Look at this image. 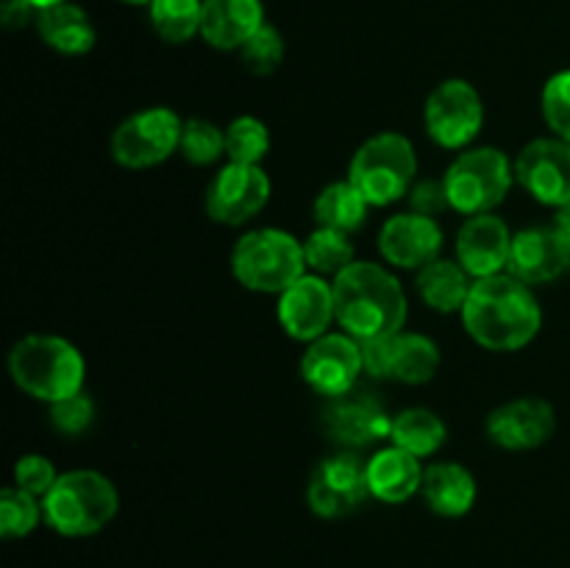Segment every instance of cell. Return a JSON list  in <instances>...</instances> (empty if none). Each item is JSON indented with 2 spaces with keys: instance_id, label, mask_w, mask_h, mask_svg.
Returning a JSON list of instances; mask_svg holds the SVG:
<instances>
[{
  "instance_id": "obj_1",
  "label": "cell",
  "mask_w": 570,
  "mask_h": 568,
  "mask_svg": "<svg viewBox=\"0 0 570 568\" xmlns=\"http://www.w3.org/2000/svg\"><path fill=\"white\" fill-rule=\"evenodd\" d=\"M460 317L473 343L499 354L527 349L543 329L538 295L510 271L476 278Z\"/></svg>"
},
{
  "instance_id": "obj_2",
  "label": "cell",
  "mask_w": 570,
  "mask_h": 568,
  "mask_svg": "<svg viewBox=\"0 0 570 568\" xmlns=\"http://www.w3.org/2000/svg\"><path fill=\"white\" fill-rule=\"evenodd\" d=\"M334 284L337 326L356 340L387 337L404 329L410 304L399 276L379 262L356 259Z\"/></svg>"
},
{
  "instance_id": "obj_3",
  "label": "cell",
  "mask_w": 570,
  "mask_h": 568,
  "mask_svg": "<svg viewBox=\"0 0 570 568\" xmlns=\"http://www.w3.org/2000/svg\"><path fill=\"white\" fill-rule=\"evenodd\" d=\"M11 382L31 399L56 404L81 393L87 382L83 354L59 334H26L9 351Z\"/></svg>"
},
{
  "instance_id": "obj_4",
  "label": "cell",
  "mask_w": 570,
  "mask_h": 568,
  "mask_svg": "<svg viewBox=\"0 0 570 568\" xmlns=\"http://www.w3.org/2000/svg\"><path fill=\"white\" fill-rule=\"evenodd\" d=\"M45 523L61 538H92L104 532L120 510V493L106 473L92 468L59 473L42 499Z\"/></svg>"
},
{
  "instance_id": "obj_5",
  "label": "cell",
  "mask_w": 570,
  "mask_h": 568,
  "mask_svg": "<svg viewBox=\"0 0 570 568\" xmlns=\"http://www.w3.org/2000/svg\"><path fill=\"white\" fill-rule=\"evenodd\" d=\"M232 273L250 293L282 295L309 273L304 243L276 226L250 228L234 243Z\"/></svg>"
},
{
  "instance_id": "obj_6",
  "label": "cell",
  "mask_w": 570,
  "mask_h": 568,
  "mask_svg": "<svg viewBox=\"0 0 570 568\" xmlns=\"http://www.w3.org/2000/svg\"><path fill=\"white\" fill-rule=\"evenodd\" d=\"M415 176L417 154L412 139L399 131H382L356 148L345 178L356 184L371 206H393L410 195Z\"/></svg>"
},
{
  "instance_id": "obj_7",
  "label": "cell",
  "mask_w": 570,
  "mask_h": 568,
  "mask_svg": "<svg viewBox=\"0 0 570 568\" xmlns=\"http://www.w3.org/2000/svg\"><path fill=\"white\" fill-rule=\"evenodd\" d=\"M451 209L456 215L476 217L495 212L515 184V165L510 156L493 145H479L456 154L443 176Z\"/></svg>"
},
{
  "instance_id": "obj_8",
  "label": "cell",
  "mask_w": 570,
  "mask_h": 568,
  "mask_svg": "<svg viewBox=\"0 0 570 568\" xmlns=\"http://www.w3.org/2000/svg\"><path fill=\"white\" fill-rule=\"evenodd\" d=\"M184 120L167 106H148L128 115L111 134V159L128 170H150L181 145Z\"/></svg>"
},
{
  "instance_id": "obj_9",
  "label": "cell",
  "mask_w": 570,
  "mask_h": 568,
  "mask_svg": "<svg viewBox=\"0 0 570 568\" xmlns=\"http://www.w3.org/2000/svg\"><path fill=\"white\" fill-rule=\"evenodd\" d=\"M423 126L438 148H471L484 126L482 95L465 78H445L429 92L423 106Z\"/></svg>"
},
{
  "instance_id": "obj_10",
  "label": "cell",
  "mask_w": 570,
  "mask_h": 568,
  "mask_svg": "<svg viewBox=\"0 0 570 568\" xmlns=\"http://www.w3.org/2000/svg\"><path fill=\"white\" fill-rule=\"evenodd\" d=\"M365 373L382 382L426 384L440 368V345L429 334L395 332L387 337L360 340Z\"/></svg>"
},
{
  "instance_id": "obj_11",
  "label": "cell",
  "mask_w": 570,
  "mask_h": 568,
  "mask_svg": "<svg viewBox=\"0 0 570 568\" xmlns=\"http://www.w3.org/2000/svg\"><path fill=\"white\" fill-rule=\"evenodd\" d=\"M367 499H373L367 484V462H362L354 451H340L317 462L306 484V505L326 521L354 516Z\"/></svg>"
},
{
  "instance_id": "obj_12",
  "label": "cell",
  "mask_w": 570,
  "mask_h": 568,
  "mask_svg": "<svg viewBox=\"0 0 570 568\" xmlns=\"http://www.w3.org/2000/svg\"><path fill=\"white\" fill-rule=\"evenodd\" d=\"M321 423L332 443H337L343 451H360L376 440L390 438L393 415L379 399V393L356 384L354 390L337 395V399H326Z\"/></svg>"
},
{
  "instance_id": "obj_13",
  "label": "cell",
  "mask_w": 570,
  "mask_h": 568,
  "mask_svg": "<svg viewBox=\"0 0 570 568\" xmlns=\"http://www.w3.org/2000/svg\"><path fill=\"white\" fill-rule=\"evenodd\" d=\"M273 193L271 176L262 165L228 161L215 173L204 195L206 215L220 226H245L267 206Z\"/></svg>"
},
{
  "instance_id": "obj_14",
  "label": "cell",
  "mask_w": 570,
  "mask_h": 568,
  "mask_svg": "<svg viewBox=\"0 0 570 568\" xmlns=\"http://www.w3.org/2000/svg\"><path fill=\"white\" fill-rule=\"evenodd\" d=\"M365 373L360 340L348 332H328L306 343L301 356V379L323 399H337L360 384Z\"/></svg>"
},
{
  "instance_id": "obj_15",
  "label": "cell",
  "mask_w": 570,
  "mask_h": 568,
  "mask_svg": "<svg viewBox=\"0 0 570 568\" xmlns=\"http://www.w3.org/2000/svg\"><path fill=\"white\" fill-rule=\"evenodd\" d=\"M515 184L538 204L560 209L570 204V143L560 137H538L515 156Z\"/></svg>"
},
{
  "instance_id": "obj_16",
  "label": "cell",
  "mask_w": 570,
  "mask_h": 568,
  "mask_svg": "<svg viewBox=\"0 0 570 568\" xmlns=\"http://www.w3.org/2000/svg\"><path fill=\"white\" fill-rule=\"evenodd\" d=\"M276 317L284 334L298 343H312V340L323 337L332 332V323H337L334 284L326 276L306 273L293 287L278 295Z\"/></svg>"
},
{
  "instance_id": "obj_17",
  "label": "cell",
  "mask_w": 570,
  "mask_h": 568,
  "mask_svg": "<svg viewBox=\"0 0 570 568\" xmlns=\"http://www.w3.org/2000/svg\"><path fill=\"white\" fill-rule=\"evenodd\" d=\"M484 432L504 451H532L554 438L557 412L540 395H521L495 407L484 421Z\"/></svg>"
},
{
  "instance_id": "obj_18",
  "label": "cell",
  "mask_w": 570,
  "mask_h": 568,
  "mask_svg": "<svg viewBox=\"0 0 570 568\" xmlns=\"http://www.w3.org/2000/svg\"><path fill=\"white\" fill-rule=\"evenodd\" d=\"M445 234L438 217L417 215V212H399L387 217L379 232V254L390 267L401 271H421L423 265L443 256Z\"/></svg>"
},
{
  "instance_id": "obj_19",
  "label": "cell",
  "mask_w": 570,
  "mask_h": 568,
  "mask_svg": "<svg viewBox=\"0 0 570 568\" xmlns=\"http://www.w3.org/2000/svg\"><path fill=\"white\" fill-rule=\"evenodd\" d=\"M512 237L504 217L495 212L488 215L465 217V223L456 232V262L471 273V278H488L495 273H504L510 267Z\"/></svg>"
},
{
  "instance_id": "obj_20",
  "label": "cell",
  "mask_w": 570,
  "mask_h": 568,
  "mask_svg": "<svg viewBox=\"0 0 570 568\" xmlns=\"http://www.w3.org/2000/svg\"><path fill=\"white\" fill-rule=\"evenodd\" d=\"M507 271L521 278V282H527L529 287L557 282L570 271V251L551 223L527 226L512 237V254Z\"/></svg>"
},
{
  "instance_id": "obj_21",
  "label": "cell",
  "mask_w": 570,
  "mask_h": 568,
  "mask_svg": "<svg viewBox=\"0 0 570 568\" xmlns=\"http://www.w3.org/2000/svg\"><path fill=\"white\" fill-rule=\"evenodd\" d=\"M262 0H204L200 39L215 50H237L265 26Z\"/></svg>"
},
{
  "instance_id": "obj_22",
  "label": "cell",
  "mask_w": 570,
  "mask_h": 568,
  "mask_svg": "<svg viewBox=\"0 0 570 568\" xmlns=\"http://www.w3.org/2000/svg\"><path fill=\"white\" fill-rule=\"evenodd\" d=\"M421 496L440 518H462L476 505V477L462 462L443 460L423 468Z\"/></svg>"
},
{
  "instance_id": "obj_23",
  "label": "cell",
  "mask_w": 570,
  "mask_h": 568,
  "mask_svg": "<svg viewBox=\"0 0 570 568\" xmlns=\"http://www.w3.org/2000/svg\"><path fill=\"white\" fill-rule=\"evenodd\" d=\"M367 484L373 499L384 505H404L421 493L423 466L415 454L390 443L367 460Z\"/></svg>"
},
{
  "instance_id": "obj_24",
  "label": "cell",
  "mask_w": 570,
  "mask_h": 568,
  "mask_svg": "<svg viewBox=\"0 0 570 568\" xmlns=\"http://www.w3.org/2000/svg\"><path fill=\"white\" fill-rule=\"evenodd\" d=\"M33 28H37L39 39L61 56L89 53L95 48V39H98L92 17L72 0L39 11Z\"/></svg>"
},
{
  "instance_id": "obj_25",
  "label": "cell",
  "mask_w": 570,
  "mask_h": 568,
  "mask_svg": "<svg viewBox=\"0 0 570 568\" xmlns=\"http://www.w3.org/2000/svg\"><path fill=\"white\" fill-rule=\"evenodd\" d=\"M473 282L476 278H471V273L460 262L445 259V256H438V259L429 262L415 273V290L423 304L434 312H443V315L462 312Z\"/></svg>"
},
{
  "instance_id": "obj_26",
  "label": "cell",
  "mask_w": 570,
  "mask_h": 568,
  "mask_svg": "<svg viewBox=\"0 0 570 568\" xmlns=\"http://www.w3.org/2000/svg\"><path fill=\"white\" fill-rule=\"evenodd\" d=\"M367 212H371V204L348 178L326 184L317 193L315 204H312V215H315L317 226L345 234L360 232L367 221Z\"/></svg>"
},
{
  "instance_id": "obj_27",
  "label": "cell",
  "mask_w": 570,
  "mask_h": 568,
  "mask_svg": "<svg viewBox=\"0 0 570 568\" xmlns=\"http://www.w3.org/2000/svg\"><path fill=\"white\" fill-rule=\"evenodd\" d=\"M390 440H393V445L423 460V457H432L443 449L445 440H449V427L429 407H406L399 415H393Z\"/></svg>"
},
{
  "instance_id": "obj_28",
  "label": "cell",
  "mask_w": 570,
  "mask_h": 568,
  "mask_svg": "<svg viewBox=\"0 0 570 568\" xmlns=\"http://www.w3.org/2000/svg\"><path fill=\"white\" fill-rule=\"evenodd\" d=\"M304 259L309 273L317 276L337 278L340 273L356 262V248L351 234L334 232V228L317 226L309 237L304 239Z\"/></svg>"
},
{
  "instance_id": "obj_29",
  "label": "cell",
  "mask_w": 570,
  "mask_h": 568,
  "mask_svg": "<svg viewBox=\"0 0 570 568\" xmlns=\"http://www.w3.org/2000/svg\"><path fill=\"white\" fill-rule=\"evenodd\" d=\"M148 20L165 42L184 45L200 33L204 0H150Z\"/></svg>"
},
{
  "instance_id": "obj_30",
  "label": "cell",
  "mask_w": 570,
  "mask_h": 568,
  "mask_svg": "<svg viewBox=\"0 0 570 568\" xmlns=\"http://www.w3.org/2000/svg\"><path fill=\"white\" fill-rule=\"evenodd\" d=\"M271 128L254 115L234 117L226 126V156L228 161H239V165H262L267 154H271Z\"/></svg>"
},
{
  "instance_id": "obj_31",
  "label": "cell",
  "mask_w": 570,
  "mask_h": 568,
  "mask_svg": "<svg viewBox=\"0 0 570 568\" xmlns=\"http://www.w3.org/2000/svg\"><path fill=\"white\" fill-rule=\"evenodd\" d=\"M45 521L42 499L26 493L17 484L0 490V535L6 540L28 538Z\"/></svg>"
},
{
  "instance_id": "obj_32",
  "label": "cell",
  "mask_w": 570,
  "mask_h": 568,
  "mask_svg": "<svg viewBox=\"0 0 570 568\" xmlns=\"http://www.w3.org/2000/svg\"><path fill=\"white\" fill-rule=\"evenodd\" d=\"M178 154L195 167L215 165L226 156V128L206 120V117H189V120H184Z\"/></svg>"
},
{
  "instance_id": "obj_33",
  "label": "cell",
  "mask_w": 570,
  "mask_h": 568,
  "mask_svg": "<svg viewBox=\"0 0 570 568\" xmlns=\"http://www.w3.org/2000/svg\"><path fill=\"white\" fill-rule=\"evenodd\" d=\"M284 50H287V45H284L282 31L276 26H271V22H265L239 48V59H243L245 70L254 72V76H271V72H276L282 67Z\"/></svg>"
},
{
  "instance_id": "obj_34",
  "label": "cell",
  "mask_w": 570,
  "mask_h": 568,
  "mask_svg": "<svg viewBox=\"0 0 570 568\" xmlns=\"http://www.w3.org/2000/svg\"><path fill=\"white\" fill-rule=\"evenodd\" d=\"M540 111L554 137L570 143V70H560L546 81L540 95Z\"/></svg>"
},
{
  "instance_id": "obj_35",
  "label": "cell",
  "mask_w": 570,
  "mask_h": 568,
  "mask_svg": "<svg viewBox=\"0 0 570 568\" xmlns=\"http://www.w3.org/2000/svg\"><path fill=\"white\" fill-rule=\"evenodd\" d=\"M95 421V399L81 390V393L70 395V399H61L56 404H50V427L56 429L65 438H78V434L87 432Z\"/></svg>"
},
{
  "instance_id": "obj_36",
  "label": "cell",
  "mask_w": 570,
  "mask_h": 568,
  "mask_svg": "<svg viewBox=\"0 0 570 568\" xmlns=\"http://www.w3.org/2000/svg\"><path fill=\"white\" fill-rule=\"evenodd\" d=\"M59 473H56L53 462L45 454H22L20 460L14 462V482L26 493L37 496V499H45L50 493V488L56 484Z\"/></svg>"
},
{
  "instance_id": "obj_37",
  "label": "cell",
  "mask_w": 570,
  "mask_h": 568,
  "mask_svg": "<svg viewBox=\"0 0 570 568\" xmlns=\"http://www.w3.org/2000/svg\"><path fill=\"white\" fill-rule=\"evenodd\" d=\"M406 200H410V212L426 217H438L445 209H451L449 189H445L443 178H421V182H415Z\"/></svg>"
},
{
  "instance_id": "obj_38",
  "label": "cell",
  "mask_w": 570,
  "mask_h": 568,
  "mask_svg": "<svg viewBox=\"0 0 570 568\" xmlns=\"http://www.w3.org/2000/svg\"><path fill=\"white\" fill-rule=\"evenodd\" d=\"M39 9L31 3V0H3L0 6V20L9 31H20V28L37 26Z\"/></svg>"
},
{
  "instance_id": "obj_39",
  "label": "cell",
  "mask_w": 570,
  "mask_h": 568,
  "mask_svg": "<svg viewBox=\"0 0 570 568\" xmlns=\"http://www.w3.org/2000/svg\"><path fill=\"white\" fill-rule=\"evenodd\" d=\"M551 226H554V232L560 234V239L566 243V248L570 251V204L560 206V209L554 212V217H551Z\"/></svg>"
},
{
  "instance_id": "obj_40",
  "label": "cell",
  "mask_w": 570,
  "mask_h": 568,
  "mask_svg": "<svg viewBox=\"0 0 570 568\" xmlns=\"http://www.w3.org/2000/svg\"><path fill=\"white\" fill-rule=\"evenodd\" d=\"M33 6H37L39 11L42 9H50V6H59V3H67V0H31Z\"/></svg>"
},
{
  "instance_id": "obj_41",
  "label": "cell",
  "mask_w": 570,
  "mask_h": 568,
  "mask_svg": "<svg viewBox=\"0 0 570 568\" xmlns=\"http://www.w3.org/2000/svg\"><path fill=\"white\" fill-rule=\"evenodd\" d=\"M120 3H128V6H148L150 0H120Z\"/></svg>"
}]
</instances>
